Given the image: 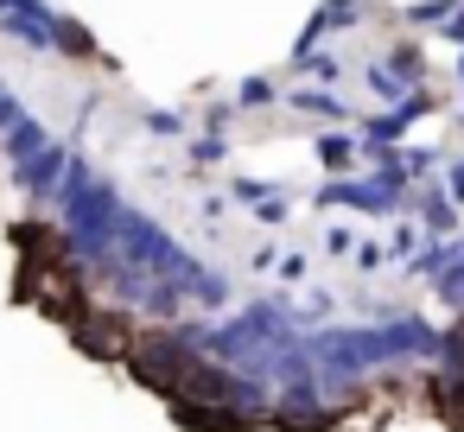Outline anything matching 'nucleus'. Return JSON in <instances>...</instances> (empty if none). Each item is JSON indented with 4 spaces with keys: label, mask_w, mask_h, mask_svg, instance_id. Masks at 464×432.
<instances>
[{
    "label": "nucleus",
    "mask_w": 464,
    "mask_h": 432,
    "mask_svg": "<svg viewBox=\"0 0 464 432\" xmlns=\"http://www.w3.org/2000/svg\"><path fill=\"white\" fill-rule=\"evenodd\" d=\"M324 204H343V210H362V216H388V210H407V185L394 178H337L324 191Z\"/></svg>",
    "instance_id": "nucleus-1"
},
{
    "label": "nucleus",
    "mask_w": 464,
    "mask_h": 432,
    "mask_svg": "<svg viewBox=\"0 0 464 432\" xmlns=\"http://www.w3.org/2000/svg\"><path fill=\"white\" fill-rule=\"evenodd\" d=\"M420 216H426V229H432V235H445V229L458 223V204H451V191H432V197H420Z\"/></svg>",
    "instance_id": "nucleus-2"
},
{
    "label": "nucleus",
    "mask_w": 464,
    "mask_h": 432,
    "mask_svg": "<svg viewBox=\"0 0 464 432\" xmlns=\"http://www.w3.org/2000/svg\"><path fill=\"white\" fill-rule=\"evenodd\" d=\"M439 299H445V305H451V312H458V318H464V261H458V267H445V274H439Z\"/></svg>",
    "instance_id": "nucleus-3"
}]
</instances>
